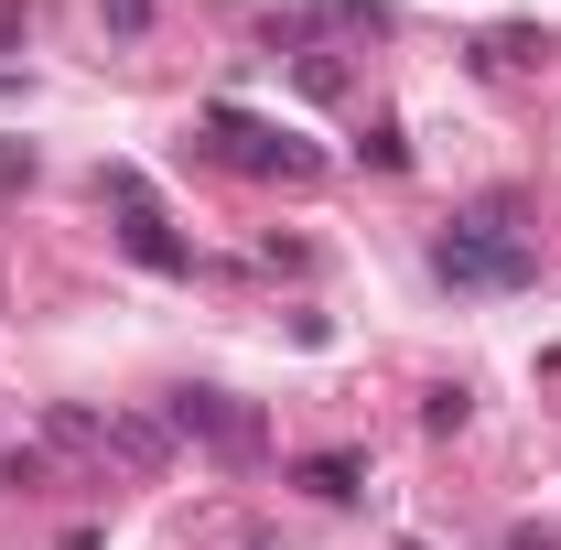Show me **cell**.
Here are the masks:
<instances>
[{"label":"cell","instance_id":"obj_1","mask_svg":"<svg viewBox=\"0 0 561 550\" xmlns=\"http://www.w3.org/2000/svg\"><path fill=\"white\" fill-rule=\"evenodd\" d=\"M432 271L454 280V291H518L540 260H529V238L507 227V206H486V216H454V227L432 238Z\"/></svg>","mask_w":561,"mask_h":550},{"label":"cell","instance_id":"obj_2","mask_svg":"<svg viewBox=\"0 0 561 550\" xmlns=\"http://www.w3.org/2000/svg\"><path fill=\"white\" fill-rule=\"evenodd\" d=\"M108 195H119V249H130L140 271H195V249L162 238V216H151V195H140V173H108Z\"/></svg>","mask_w":561,"mask_h":550},{"label":"cell","instance_id":"obj_3","mask_svg":"<svg viewBox=\"0 0 561 550\" xmlns=\"http://www.w3.org/2000/svg\"><path fill=\"white\" fill-rule=\"evenodd\" d=\"M216 140H227V162L280 173V184H302V173H313V151H302L291 130H260V119H238V108H216Z\"/></svg>","mask_w":561,"mask_h":550},{"label":"cell","instance_id":"obj_4","mask_svg":"<svg viewBox=\"0 0 561 550\" xmlns=\"http://www.w3.org/2000/svg\"><path fill=\"white\" fill-rule=\"evenodd\" d=\"M173 432H206V443H227V454H249V443H260V421L227 411L216 389H173Z\"/></svg>","mask_w":561,"mask_h":550},{"label":"cell","instance_id":"obj_5","mask_svg":"<svg viewBox=\"0 0 561 550\" xmlns=\"http://www.w3.org/2000/svg\"><path fill=\"white\" fill-rule=\"evenodd\" d=\"M529 55H540V33H529V22H496V33H476V66H486V76L529 66Z\"/></svg>","mask_w":561,"mask_h":550},{"label":"cell","instance_id":"obj_6","mask_svg":"<svg viewBox=\"0 0 561 550\" xmlns=\"http://www.w3.org/2000/svg\"><path fill=\"white\" fill-rule=\"evenodd\" d=\"M302 485L346 507V496H367V465H356V454H313V465H302Z\"/></svg>","mask_w":561,"mask_h":550},{"label":"cell","instance_id":"obj_7","mask_svg":"<svg viewBox=\"0 0 561 550\" xmlns=\"http://www.w3.org/2000/svg\"><path fill=\"white\" fill-rule=\"evenodd\" d=\"M108 443H119V465H140V475L173 454V432H162V421H108Z\"/></svg>","mask_w":561,"mask_h":550},{"label":"cell","instance_id":"obj_8","mask_svg":"<svg viewBox=\"0 0 561 550\" xmlns=\"http://www.w3.org/2000/svg\"><path fill=\"white\" fill-rule=\"evenodd\" d=\"M98 11H108L119 33H140V22H151V0H98Z\"/></svg>","mask_w":561,"mask_h":550},{"label":"cell","instance_id":"obj_9","mask_svg":"<svg viewBox=\"0 0 561 550\" xmlns=\"http://www.w3.org/2000/svg\"><path fill=\"white\" fill-rule=\"evenodd\" d=\"M507 550H561V529H507Z\"/></svg>","mask_w":561,"mask_h":550},{"label":"cell","instance_id":"obj_10","mask_svg":"<svg viewBox=\"0 0 561 550\" xmlns=\"http://www.w3.org/2000/svg\"><path fill=\"white\" fill-rule=\"evenodd\" d=\"M0 44H11V11H0Z\"/></svg>","mask_w":561,"mask_h":550}]
</instances>
